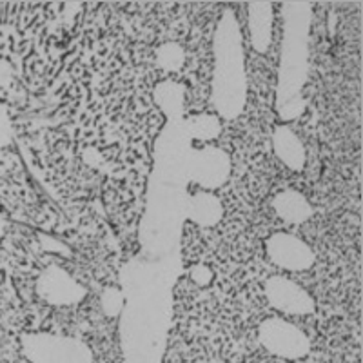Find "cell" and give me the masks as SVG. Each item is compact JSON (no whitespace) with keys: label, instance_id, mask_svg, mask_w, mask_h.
<instances>
[{"label":"cell","instance_id":"1","mask_svg":"<svg viewBox=\"0 0 363 363\" xmlns=\"http://www.w3.org/2000/svg\"><path fill=\"white\" fill-rule=\"evenodd\" d=\"M247 100L242 29L231 11H225L215 31V74L211 102L220 116L233 120L242 115Z\"/></svg>","mask_w":363,"mask_h":363},{"label":"cell","instance_id":"2","mask_svg":"<svg viewBox=\"0 0 363 363\" xmlns=\"http://www.w3.org/2000/svg\"><path fill=\"white\" fill-rule=\"evenodd\" d=\"M311 18L313 11L307 2H291L284 6V45L278 84V113L284 120L298 118L306 108L300 89L307 77Z\"/></svg>","mask_w":363,"mask_h":363},{"label":"cell","instance_id":"3","mask_svg":"<svg viewBox=\"0 0 363 363\" xmlns=\"http://www.w3.org/2000/svg\"><path fill=\"white\" fill-rule=\"evenodd\" d=\"M22 352L31 363H93V351L80 340L35 333L22 335Z\"/></svg>","mask_w":363,"mask_h":363},{"label":"cell","instance_id":"4","mask_svg":"<svg viewBox=\"0 0 363 363\" xmlns=\"http://www.w3.org/2000/svg\"><path fill=\"white\" fill-rule=\"evenodd\" d=\"M258 340L271 354L285 359H300L309 354L311 340L294 323L269 318L258 327Z\"/></svg>","mask_w":363,"mask_h":363},{"label":"cell","instance_id":"5","mask_svg":"<svg viewBox=\"0 0 363 363\" xmlns=\"http://www.w3.org/2000/svg\"><path fill=\"white\" fill-rule=\"evenodd\" d=\"M231 173V158L218 147L193 149L187 158V177L203 191L223 186Z\"/></svg>","mask_w":363,"mask_h":363},{"label":"cell","instance_id":"6","mask_svg":"<svg viewBox=\"0 0 363 363\" xmlns=\"http://www.w3.org/2000/svg\"><path fill=\"white\" fill-rule=\"evenodd\" d=\"M37 293L50 306H77L86 298V289L62 267L50 265L37 280Z\"/></svg>","mask_w":363,"mask_h":363},{"label":"cell","instance_id":"7","mask_svg":"<svg viewBox=\"0 0 363 363\" xmlns=\"http://www.w3.org/2000/svg\"><path fill=\"white\" fill-rule=\"evenodd\" d=\"M265 251L271 262L285 271H306L314 264V252L298 236L289 233H277L265 242Z\"/></svg>","mask_w":363,"mask_h":363},{"label":"cell","instance_id":"8","mask_svg":"<svg viewBox=\"0 0 363 363\" xmlns=\"http://www.w3.org/2000/svg\"><path fill=\"white\" fill-rule=\"evenodd\" d=\"M265 298L277 311L294 316L311 314L316 309L314 298L296 281L285 277H272L265 284Z\"/></svg>","mask_w":363,"mask_h":363},{"label":"cell","instance_id":"9","mask_svg":"<svg viewBox=\"0 0 363 363\" xmlns=\"http://www.w3.org/2000/svg\"><path fill=\"white\" fill-rule=\"evenodd\" d=\"M249 35L256 53H267L272 38V4L271 2H251L247 6Z\"/></svg>","mask_w":363,"mask_h":363},{"label":"cell","instance_id":"10","mask_svg":"<svg viewBox=\"0 0 363 363\" xmlns=\"http://www.w3.org/2000/svg\"><path fill=\"white\" fill-rule=\"evenodd\" d=\"M272 147L274 153L289 169L301 171L306 165V147L296 136V133L287 125H278L272 133Z\"/></svg>","mask_w":363,"mask_h":363},{"label":"cell","instance_id":"11","mask_svg":"<svg viewBox=\"0 0 363 363\" xmlns=\"http://www.w3.org/2000/svg\"><path fill=\"white\" fill-rule=\"evenodd\" d=\"M272 209L284 222L300 225L313 216L314 209L306 194L298 193L294 189H285L272 199Z\"/></svg>","mask_w":363,"mask_h":363},{"label":"cell","instance_id":"12","mask_svg":"<svg viewBox=\"0 0 363 363\" xmlns=\"http://www.w3.org/2000/svg\"><path fill=\"white\" fill-rule=\"evenodd\" d=\"M223 206L211 191H199L187 200V218L200 227H213L222 220Z\"/></svg>","mask_w":363,"mask_h":363},{"label":"cell","instance_id":"13","mask_svg":"<svg viewBox=\"0 0 363 363\" xmlns=\"http://www.w3.org/2000/svg\"><path fill=\"white\" fill-rule=\"evenodd\" d=\"M220 131H222V124L215 115H194L187 120V133L193 140H215Z\"/></svg>","mask_w":363,"mask_h":363},{"label":"cell","instance_id":"14","mask_svg":"<svg viewBox=\"0 0 363 363\" xmlns=\"http://www.w3.org/2000/svg\"><path fill=\"white\" fill-rule=\"evenodd\" d=\"M186 62V53L182 50L180 45L174 42H167L162 44L157 50V64L167 73H174L180 71V67Z\"/></svg>","mask_w":363,"mask_h":363},{"label":"cell","instance_id":"15","mask_svg":"<svg viewBox=\"0 0 363 363\" xmlns=\"http://www.w3.org/2000/svg\"><path fill=\"white\" fill-rule=\"evenodd\" d=\"M100 303H102L104 313L113 318L120 314V311L124 307V294L115 289V287H108L100 296Z\"/></svg>","mask_w":363,"mask_h":363},{"label":"cell","instance_id":"16","mask_svg":"<svg viewBox=\"0 0 363 363\" xmlns=\"http://www.w3.org/2000/svg\"><path fill=\"white\" fill-rule=\"evenodd\" d=\"M11 140V120L8 111L0 106V149L6 147Z\"/></svg>","mask_w":363,"mask_h":363},{"label":"cell","instance_id":"17","mask_svg":"<svg viewBox=\"0 0 363 363\" xmlns=\"http://www.w3.org/2000/svg\"><path fill=\"white\" fill-rule=\"evenodd\" d=\"M191 280L196 281L199 285H209L213 280V272L206 265H194L191 269Z\"/></svg>","mask_w":363,"mask_h":363},{"label":"cell","instance_id":"18","mask_svg":"<svg viewBox=\"0 0 363 363\" xmlns=\"http://www.w3.org/2000/svg\"><path fill=\"white\" fill-rule=\"evenodd\" d=\"M13 77V67L9 66V62H6L4 58H0V87L8 86L11 82Z\"/></svg>","mask_w":363,"mask_h":363},{"label":"cell","instance_id":"19","mask_svg":"<svg viewBox=\"0 0 363 363\" xmlns=\"http://www.w3.org/2000/svg\"><path fill=\"white\" fill-rule=\"evenodd\" d=\"M4 218H2V216H0V235H2V231H4Z\"/></svg>","mask_w":363,"mask_h":363}]
</instances>
